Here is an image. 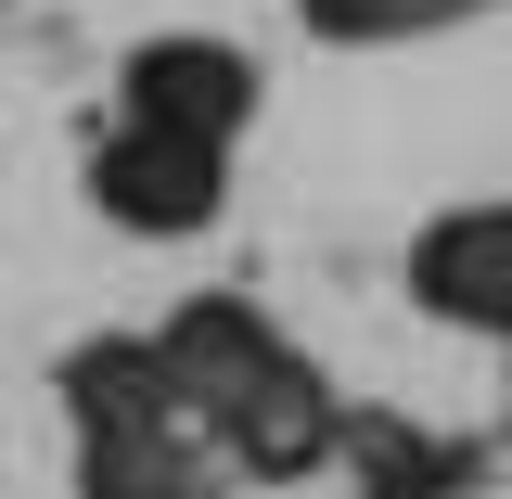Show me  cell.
I'll return each instance as SVG.
<instances>
[{"mask_svg": "<svg viewBox=\"0 0 512 499\" xmlns=\"http://www.w3.org/2000/svg\"><path fill=\"white\" fill-rule=\"evenodd\" d=\"M154 346H167V372H180V397H192V423H205V436L244 410L256 384H282L295 359H308V346L256 308V295H180V308L154 320Z\"/></svg>", "mask_w": 512, "mask_h": 499, "instance_id": "277c9868", "label": "cell"}, {"mask_svg": "<svg viewBox=\"0 0 512 499\" xmlns=\"http://www.w3.org/2000/svg\"><path fill=\"white\" fill-rule=\"evenodd\" d=\"M256 103H269V77L218 26H154V39L116 52V116H167V128H205V141H244Z\"/></svg>", "mask_w": 512, "mask_h": 499, "instance_id": "3957f363", "label": "cell"}, {"mask_svg": "<svg viewBox=\"0 0 512 499\" xmlns=\"http://www.w3.org/2000/svg\"><path fill=\"white\" fill-rule=\"evenodd\" d=\"M474 13H500V0H295V26L320 52H410V39H448Z\"/></svg>", "mask_w": 512, "mask_h": 499, "instance_id": "ba28073f", "label": "cell"}, {"mask_svg": "<svg viewBox=\"0 0 512 499\" xmlns=\"http://www.w3.org/2000/svg\"><path fill=\"white\" fill-rule=\"evenodd\" d=\"M410 308L474 333V346H512V192L448 205V218L410 231Z\"/></svg>", "mask_w": 512, "mask_h": 499, "instance_id": "5b68a950", "label": "cell"}, {"mask_svg": "<svg viewBox=\"0 0 512 499\" xmlns=\"http://www.w3.org/2000/svg\"><path fill=\"white\" fill-rule=\"evenodd\" d=\"M77 192H90V218L128 231V244H205L218 205H231V141L167 128V116H116V128H90Z\"/></svg>", "mask_w": 512, "mask_h": 499, "instance_id": "7a4b0ae2", "label": "cell"}, {"mask_svg": "<svg viewBox=\"0 0 512 499\" xmlns=\"http://www.w3.org/2000/svg\"><path fill=\"white\" fill-rule=\"evenodd\" d=\"M218 448H231V474H244V487H308V474H333V461L359 448V410L333 397L320 359H295L282 384H256L244 410L218 423Z\"/></svg>", "mask_w": 512, "mask_h": 499, "instance_id": "8992f818", "label": "cell"}, {"mask_svg": "<svg viewBox=\"0 0 512 499\" xmlns=\"http://www.w3.org/2000/svg\"><path fill=\"white\" fill-rule=\"evenodd\" d=\"M64 436H77V499H231V448L192 423L180 372H167V346L154 333H90V346H64Z\"/></svg>", "mask_w": 512, "mask_h": 499, "instance_id": "6da1fadb", "label": "cell"}, {"mask_svg": "<svg viewBox=\"0 0 512 499\" xmlns=\"http://www.w3.org/2000/svg\"><path fill=\"white\" fill-rule=\"evenodd\" d=\"M0 26H13V0H0Z\"/></svg>", "mask_w": 512, "mask_h": 499, "instance_id": "30bf717a", "label": "cell"}, {"mask_svg": "<svg viewBox=\"0 0 512 499\" xmlns=\"http://www.w3.org/2000/svg\"><path fill=\"white\" fill-rule=\"evenodd\" d=\"M487 461H500V448H461V436H436V423H372V410H359L346 499H461Z\"/></svg>", "mask_w": 512, "mask_h": 499, "instance_id": "52a82bcc", "label": "cell"}, {"mask_svg": "<svg viewBox=\"0 0 512 499\" xmlns=\"http://www.w3.org/2000/svg\"><path fill=\"white\" fill-rule=\"evenodd\" d=\"M500 359H512V346H500ZM500 461H512V397H500Z\"/></svg>", "mask_w": 512, "mask_h": 499, "instance_id": "9c48e42d", "label": "cell"}]
</instances>
